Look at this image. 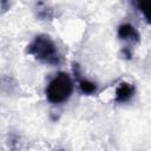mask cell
<instances>
[{
    "label": "cell",
    "mask_w": 151,
    "mask_h": 151,
    "mask_svg": "<svg viewBox=\"0 0 151 151\" xmlns=\"http://www.w3.org/2000/svg\"><path fill=\"white\" fill-rule=\"evenodd\" d=\"M133 5H134L136 8L140 12V14L143 15V18H144L146 21H149V18H147V14H146V12H145V7H144V5H143L140 1H136V2H133Z\"/></svg>",
    "instance_id": "obj_6"
},
{
    "label": "cell",
    "mask_w": 151,
    "mask_h": 151,
    "mask_svg": "<svg viewBox=\"0 0 151 151\" xmlns=\"http://www.w3.org/2000/svg\"><path fill=\"white\" fill-rule=\"evenodd\" d=\"M134 86L130 83L126 81H122L117 88H116V93H114V101L119 103V104H124L127 103L132 99V97L134 96Z\"/></svg>",
    "instance_id": "obj_4"
},
{
    "label": "cell",
    "mask_w": 151,
    "mask_h": 151,
    "mask_svg": "<svg viewBox=\"0 0 151 151\" xmlns=\"http://www.w3.org/2000/svg\"><path fill=\"white\" fill-rule=\"evenodd\" d=\"M79 90L83 94L91 96L97 92V84L88 79L81 78V79H79Z\"/></svg>",
    "instance_id": "obj_5"
},
{
    "label": "cell",
    "mask_w": 151,
    "mask_h": 151,
    "mask_svg": "<svg viewBox=\"0 0 151 151\" xmlns=\"http://www.w3.org/2000/svg\"><path fill=\"white\" fill-rule=\"evenodd\" d=\"M26 52L33 55L42 64L55 66L61 63V55L53 39L47 34L37 35L26 48Z\"/></svg>",
    "instance_id": "obj_1"
},
{
    "label": "cell",
    "mask_w": 151,
    "mask_h": 151,
    "mask_svg": "<svg viewBox=\"0 0 151 151\" xmlns=\"http://www.w3.org/2000/svg\"><path fill=\"white\" fill-rule=\"evenodd\" d=\"M118 38L127 44H138L140 41V34L138 29L131 24H122L118 27Z\"/></svg>",
    "instance_id": "obj_3"
},
{
    "label": "cell",
    "mask_w": 151,
    "mask_h": 151,
    "mask_svg": "<svg viewBox=\"0 0 151 151\" xmlns=\"http://www.w3.org/2000/svg\"><path fill=\"white\" fill-rule=\"evenodd\" d=\"M7 9H9V4L7 1H0V13L6 12Z\"/></svg>",
    "instance_id": "obj_7"
},
{
    "label": "cell",
    "mask_w": 151,
    "mask_h": 151,
    "mask_svg": "<svg viewBox=\"0 0 151 151\" xmlns=\"http://www.w3.org/2000/svg\"><path fill=\"white\" fill-rule=\"evenodd\" d=\"M73 92V81L68 73L58 72L47 84L45 94L51 104H61L68 100Z\"/></svg>",
    "instance_id": "obj_2"
}]
</instances>
